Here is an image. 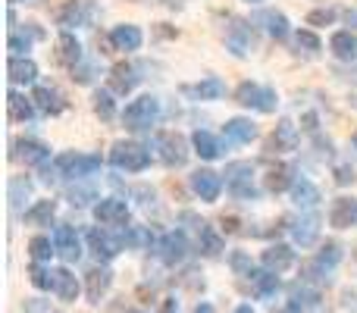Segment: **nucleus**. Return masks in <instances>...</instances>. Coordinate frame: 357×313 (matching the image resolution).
I'll use <instances>...</instances> for the list:
<instances>
[{"label":"nucleus","mask_w":357,"mask_h":313,"mask_svg":"<svg viewBox=\"0 0 357 313\" xmlns=\"http://www.w3.org/2000/svg\"><path fill=\"white\" fill-rule=\"evenodd\" d=\"M160 119V100L154 94H142L123 110V125L126 129H148Z\"/></svg>","instance_id":"obj_1"},{"label":"nucleus","mask_w":357,"mask_h":313,"mask_svg":"<svg viewBox=\"0 0 357 313\" xmlns=\"http://www.w3.org/2000/svg\"><path fill=\"white\" fill-rule=\"evenodd\" d=\"M235 104L251 107V110H260V113H276L279 94L273 91V88L257 85V82H241V85L235 88Z\"/></svg>","instance_id":"obj_2"},{"label":"nucleus","mask_w":357,"mask_h":313,"mask_svg":"<svg viewBox=\"0 0 357 313\" xmlns=\"http://www.w3.org/2000/svg\"><path fill=\"white\" fill-rule=\"evenodd\" d=\"M226 188L232 197L238 201H257V188H254V166L238 160V163H229L226 166Z\"/></svg>","instance_id":"obj_3"},{"label":"nucleus","mask_w":357,"mask_h":313,"mask_svg":"<svg viewBox=\"0 0 357 313\" xmlns=\"http://www.w3.org/2000/svg\"><path fill=\"white\" fill-rule=\"evenodd\" d=\"M110 163L126 172H144L151 166V154L138 142H116L110 148Z\"/></svg>","instance_id":"obj_4"},{"label":"nucleus","mask_w":357,"mask_h":313,"mask_svg":"<svg viewBox=\"0 0 357 313\" xmlns=\"http://www.w3.org/2000/svg\"><path fill=\"white\" fill-rule=\"evenodd\" d=\"M157 154H160L163 166L182 169V166L188 163V142H185V135H178V132H160V135H157Z\"/></svg>","instance_id":"obj_5"},{"label":"nucleus","mask_w":357,"mask_h":313,"mask_svg":"<svg viewBox=\"0 0 357 313\" xmlns=\"http://www.w3.org/2000/svg\"><path fill=\"white\" fill-rule=\"evenodd\" d=\"M88 247H91V254L100 260V264H107V260H113L126 247V232L91 229V232H88Z\"/></svg>","instance_id":"obj_6"},{"label":"nucleus","mask_w":357,"mask_h":313,"mask_svg":"<svg viewBox=\"0 0 357 313\" xmlns=\"http://www.w3.org/2000/svg\"><path fill=\"white\" fill-rule=\"evenodd\" d=\"M254 44H257L254 25L248 22V19H238V16L229 19V25H226V47L232 50L235 56H248L254 50Z\"/></svg>","instance_id":"obj_7"},{"label":"nucleus","mask_w":357,"mask_h":313,"mask_svg":"<svg viewBox=\"0 0 357 313\" xmlns=\"http://www.w3.org/2000/svg\"><path fill=\"white\" fill-rule=\"evenodd\" d=\"M54 166H56V172L60 176H69V178H85V176H94V172L100 169V157H94V154H60L54 160Z\"/></svg>","instance_id":"obj_8"},{"label":"nucleus","mask_w":357,"mask_h":313,"mask_svg":"<svg viewBox=\"0 0 357 313\" xmlns=\"http://www.w3.org/2000/svg\"><path fill=\"white\" fill-rule=\"evenodd\" d=\"M94 220L110 229H129V220H132L129 204L119 201V197H107V201H100L94 207Z\"/></svg>","instance_id":"obj_9"},{"label":"nucleus","mask_w":357,"mask_h":313,"mask_svg":"<svg viewBox=\"0 0 357 313\" xmlns=\"http://www.w3.org/2000/svg\"><path fill=\"white\" fill-rule=\"evenodd\" d=\"M10 148H13L10 157L13 160H22L25 166H44V163H47V157H50L47 144L35 142V138H19V142H13Z\"/></svg>","instance_id":"obj_10"},{"label":"nucleus","mask_w":357,"mask_h":313,"mask_svg":"<svg viewBox=\"0 0 357 313\" xmlns=\"http://www.w3.org/2000/svg\"><path fill=\"white\" fill-rule=\"evenodd\" d=\"M191 191H195L201 201L213 204L216 197H220V191H222V176H220V172H213V169L191 172Z\"/></svg>","instance_id":"obj_11"},{"label":"nucleus","mask_w":357,"mask_h":313,"mask_svg":"<svg viewBox=\"0 0 357 313\" xmlns=\"http://www.w3.org/2000/svg\"><path fill=\"white\" fill-rule=\"evenodd\" d=\"M54 247L66 264H75V260L82 257V241H79V235H75V229L66 226V222L54 229Z\"/></svg>","instance_id":"obj_12"},{"label":"nucleus","mask_w":357,"mask_h":313,"mask_svg":"<svg viewBox=\"0 0 357 313\" xmlns=\"http://www.w3.org/2000/svg\"><path fill=\"white\" fill-rule=\"evenodd\" d=\"M31 104H35V110L44 113V116H60V113L66 110L63 94L56 91V88H50V85H38L35 91H31Z\"/></svg>","instance_id":"obj_13"},{"label":"nucleus","mask_w":357,"mask_h":313,"mask_svg":"<svg viewBox=\"0 0 357 313\" xmlns=\"http://www.w3.org/2000/svg\"><path fill=\"white\" fill-rule=\"evenodd\" d=\"M295 148H298V125L291 119H279L276 132L266 142V151L270 154H285V151H295Z\"/></svg>","instance_id":"obj_14"},{"label":"nucleus","mask_w":357,"mask_h":313,"mask_svg":"<svg viewBox=\"0 0 357 313\" xmlns=\"http://www.w3.org/2000/svg\"><path fill=\"white\" fill-rule=\"evenodd\" d=\"M94 3L91 0H69L63 10H56V22L60 25H88L94 19Z\"/></svg>","instance_id":"obj_15"},{"label":"nucleus","mask_w":357,"mask_h":313,"mask_svg":"<svg viewBox=\"0 0 357 313\" xmlns=\"http://www.w3.org/2000/svg\"><path fill=\"white\" fill-rule=\"evenodd\" d=\"M157 254H160V260L167 266H176L185 260V254H188V241H185L182 232H169L160 238V245H157Z\"/></svg>","instance_id":"obj_16"},{"label":"nucleus","mask_w":357,"mask_h":313,"mask_svg":"<svg viewBox=\"0 0 357 313\" xmlns=\"http://www.w3.org/2000/svg\"><path fill=\"white\" fill-rule=\"evenodd\" d=\"M110 285H113V273L107 266H94V270L85 273V295L91 304H100V298L110 291Z\"/></svg>","instance_id":"obj_17"},{"label":"nucleus","mask_w":357,"mask_h":313,"mask_svg":"<svg viewBox=\"0 0 357 313\" xmlns=\"http://www.w3.org/2000/svg\"><path fill=\"white\" fill-rule=\"evenodd\" d=\"M329 222L335 229L357 226V197H335L333 207H329Z\"/></svg>","instance_id":"obj_18"},{"label":"nucleus","mask_w":357,"mask_h":313,"mask_svg":"<svg viewBox=\"0 0 357 313\" xmlns=\"http://www.w3.org/2000/svg\"><path fill=\"white\" fill-rule=\"evenodd\" d=\"M260 264H264V270L270 273H285L291 264H295V251H291L289 245H270L264 254H260Z\"/></svg>","instance_id":"obj_19"},{"label":"nucleus","mask_w":357,"mask_h":313,"mask_svg":"<svg viewBox=\"0 0 357 313\" xmlns=\"http://www.w3.org/2000/svg\"><path fill=\"white\" fill-rule=\"evenodd\" d=\"M41 38H44V29H38L35 22H25L22 29H13L10 31L6 47L13 50V56H25V50L31 47V41H41Z\"/></svg>","instance_id":"obj_20"},{"label":"nucleus","mask_w":357,"mask_h":313,"mask_svg":"<svg viewBox=\"0 0 357 313\" xmlns=\"http://www.w3.org/2000/svg\"><path fill=\"white\" fill-rule=\"evenodd\" d=\"M135 85H138V75H135V66H129V63H116V66L110 69V75H107V88H110L113 94H123V98Z\"/></svg>","instance_id":"obj_21"},{"label":"nucleus","mask_w":357,"mask_h":313,"mask_svg":"<svg viewBox=\"0 0 357 313\" xmlns=\"http://www.w3.org/2000/svg\"><path fill=\"white\" fill-rule=\"evenodd\" d=\"M222 135H226V144H251L257 138V125L245 116H235L222 125Z\"/></svg>","instance_id":"obj_22"},{"label":"nucleus","mask_w":357,"mask_h":313,"mask_svg":"<svg viewBox=\"0 0 357 313\" xmlns=\"http://www.w3.org/2000/svg\"><path fill=\"white\" fill-rule=\"evenodd\" d=\"M254 22L264 25V31L270 38H276V41H285V38H289V31H291L285 13H279V10H260L257 16H254Z\"/></svg>","instance_id":"obj_23"},{"label":"nucleus","mask_w":357,"mask_h":313,"mask_svg":"<svg viewBox=\"0 0 357 313\" xmlns=\"http://www.w3.org/2000/svg\"><path fill=\"white\" fill-rule=\"evenodd\" d=\"M264 188L273 191V194H282L285 188H295V166H289V163L270 166V172L264 176Z\"/></svg>","instance_id":"obj_24"},{"label":"nucleus","mask_w":357,"mask_h":313,"mask_svg":"<svg viewBox=\"0 0 357 313\" xmlns=\"http://www.w3.org/2000/svg\"><path fill=\"white\" fill-rule=\"evenodd\" d=\"M6 79L16 82V85H29V82L38 79V66L29 56H10L6 60Z\"/></svg>","instance_id":"obj_25"},{"label":"nucleus","mask_w":357,"mask_h":313,"mask_svg":"<svg viewBox=\"0 0 357 313\" xmlns=\"http://www.w3.org/2000/svg\"><path fill=\"white\" fill-rule=\"evenodd\" d=\"M6 116H10V123H31V119H35V104H31V98H25V94H19V91H10L6 94Z\"/></svg>","instance_id":"obj_26"},{"label":"nucleus","mask_w":357,"mask_h":313,"mask_svg":"<svg viewBox=\"0 0 357 313\" xmlns=\"http://www.w3.org/2000/svg\"><path fill=\"white\" fill-rule=\"evenodd\" d=\"M56 63H63V66L75 69L82 63V44L75 35H69V31H63L60 38H56Z\"/></svg>","instance_id":"obj_27"},{"label":"nucleus","mask_w":357,"mask_h":313,"mask_svg":"<svg viewBox=\"0 0 357 313\" xmlns=\"http://www.w3.org/2000/svg\"><path fill=\"white\" fill-rule=\"evenodd\" d=\"M142 41H144V35H142V29L138 25H116V29L110 31V44L116 50H138L142 47Z\"/></svg>","instance_id":"obj_28"},{"label":"nucleus","mask_w":357,"mask_h":313,"mask_svg":"<svg viewBox=\"0 0 357 313\" xmlns=\"http://www.w3.org/2000/svg\"><path fill=\"white\" fill-rule=\"evenodd\" d=\"M182 94L191 100H216L226 94V85L220 79H204L197 85H182Z\"/></svg>","instance_id":"obj_29"},{"label":"nucleus","mask_w":357,"mask_h":313,"mask_svg":"<svg viewBox=\"0 0 357 313\" xmlns=\"http://www.w3.org/2000/svg\"><path fill=\"white\" fill-rule=\"evenodd\" d=\"M317 235H320V216H317V213L301 216V220L291 226V238H295L301 247H310V245H314Z\"/></svg>","instance_id":"obj_30"},{"label":"nucleus","mask_w":357,"mask_h":313,"mask_svg":"<svg viewBox=\"0 0 357 313\" xmlns=\"http://www.w3.org/2000/svg\"><path fill=\"white\" fill-rule=\"evenodd\" d=\"M329 50H333L339 60L357 63V35H351V31H335V35L329 38Z\"/></svg>","instance_id":"obj_31"},{"label":"nucleus","mask_w":357,"mask_h":313,"mask_svg":"<svg viewBox=\"0 0 357 313\" xmlns=\"http://www.w3.org/2000/svg\"><path fill=\"white\" fill-rule=\"evenodd\" d=\"M50 276H54V295L60 298V301H75V298H79V282H75V276L69 270H54L50 273Z\"/></svg>","instance_id":"obj_32"},{"label":"nucleus","mask_w":357,"mask_h":313,"mask_svg":"<svg viewBox=\"0 0 357 313\" xmlns=\"http://www.w3.org/2000/svg\"><path fill=\"white\" fill-rule=\"evenodd\" d=\"M56 216V201H35L29 210H25V226H50V220Z\"/></svg>","instance_id":"obj_33"},{"label":"nucleus","mask_w":357,"mask_h":313,"mask_svg":"<svg viewBox=\"0 0 357 313\" xmlns=\"http://www.w3.org/2000/svg\"><path fill=\"white\" fill-rule=\"evenodd\" d=\"M291 197H295V204L301 210H314L317 204H320V188H317L314 182H307V178H301V182H295V188H291Z\"/></svg>","instance_id":"obj_34"},{"label":"nucleus","mask_w":357,"mask_h":313,"mask_svg":"<svg viewBox=\"0 0 357 313\" xmlns=\"http://www.w3.org/2000/svg\"><path fill=\"white\" fill-rule=\"evenodd\" d=\"M191 144H195V154L197 157H204V160H216L222 154V148H220V142H216L210 132H204V129H197L195 135H191Z\"/></svg>","instance_id":"obj_35"},{"label":"nucleus","mask_w":357,"mask_h":313,"mask_svg":"<svg viewBox=\"0 0 357 313\" xmlns=\"http://www.w3.org/2000/svg\"><path fill=\"white\" fill-rule=\"evenodd\" d=\"M248 279H251L254 295L257 298H270V295H276V289H279V276L270 270H254Z\"/></svg>","instance_id":"obj_36"},{"label":"nucleus","mask_w":357,"mask_h":313,"mask_svg":"<svg viewBox=\"0 0 357 313\" xmlns=\"http://www.w3.org/2000/svg\"><path fill=\"white\" fill-rule=\"evenodd\" d=\"M289 301L298 307H317L320 304V289H310L307 282H295L289 289Z\"/></svg>","instance_id":"obj_37"},{"label":"nucleus","mask_w":357,"mask_h":313,"mask_svg":"<svg viewBox=\"0 0 357 313\" xmlns=\"http://www.w3.org/2000/svg\"><path fill=\"white\" fill-rule=\"evenodd\" d=\"M10 207L13 210H22V204L31 197V182L25 176H16V178H10Z\"/></svg>","instance_id":"obj_38"},{"label":"nucleus","mask_w":357,"mask_h":313,"mask_svg":"<svg viewBox=\"0 0 357 313\" xmlns=\"http://www.w3.org/2000/svg\"><path fill=\"white\" fill-rule=\"evenodd\" d=\"M54 254H56L54 238H47V235H35V238L29 241V257L35 260V264H44V260H50Z\"/></svg>","instance_id":"obj_39"},{"label":"nucleus","mask_w":357,"mask_h":313,"mask_svg":"<svg viewBox=\"0 0 357 313\" xmlns=\"http://www.w3.org/2000/svg\"><path fill=\"white\" fill-rule=\"evenodd\" d=\"M301 282L307 285H329L333 282V276H329L326 266H320L317 260H307V264L301 266Z\"/></svg>","instance_id":"obj_40"},{"label":"nucleus","mask_w":357,"mask_h":313,"mask_svg":"<svg viewBox=\"0 0 357 313\" xmlns=\"http://www.w3.org/2000/svg\"><path fill=\"white\" fill-rule=\"evenodd\" d=\"M314 260L333 273L335 266H339V260H342V245H339V241H326V245H320V251H317Z\"/></svg>","instance_id":"obj_41"},{"label":"nucleus","mask_w":357,"mask_h":313,"mask_svg":"<svg viewBox=\"0 0 357 313\" xmlns=\"http://www.w3.org/2000/svg\"><path fill=\"white\" fill-rule=\"evenodd\" d=\"M94 113H98L104 123H110L116 116V104H113V91H94Z\"/></svg>","instance_id":"obj_42"},{"label":"nucleus","mask_w":357,"mask_h":313,"mask_svg":"<svg viewBox=\"0 0 357 313\" xmlns=\"http://www.w3.org/2000/svg\"><path fill=\"white\" fill-rule=\"evenodd\" d=\"M197 245H201V251L207 254V257H216V254L222 251V238L210 226H204L201 232H197Z\"/></svg>","instance_id":"obj_43"},{"label":"nucleus","mask_w":357,"mask_h":313,"mask_svg":"<svg viewBox=\"0 0 357 313\" xmlns=\"http://www.w3.org/2000/svg\"><path fill=\"white\" fill-rule=\"evenodd\" d=\"M295 44H298V50H304L307 56H317V54L323 50L320 38H317L310 29H301V31H298V35H295Z\"/></svg>","instance_id":"obj_44"},{"label":"nucleus","mask_w":357,"mask_h":313,"mask_svg":"<svg viewBox=\"0 0 357 313\" xmlns=\"http://www.w3.org/2000/svg\"><path fill=\"white\" fill-rule=\"evenodd\" d=\"M66 197H69V204H73V207H85L88 201H94V197H98V191L91 188V185H73V188L66 191Z\"/></svg>","instance_id":"obj_45"},{"label":"nucleus","mask_w":357,"mask_h":313,"mask_svg":"<svg viewBox=\"0 0 357 313\" xmlns=\"http://www.w3.org/2000/svg\"><path fill=\"white\" fill-rule=\"evenodd\" d=\"M54 270H44L41 264H31V270H29V279H31V285H35L38 291H47V289H54V276H50Z\"/></svg>","instance_id":"obj_46"},{"label":"nucleus","mask_w":357,"mask_h":313,"mask_svg":"<svg viewBox=\"0 0 357 313\" xmlns=\"http://www.w3.org/2000/svg\"><path fill=\"white\" fill-rule=\"evenodd\" d=\"M229 266H232L235 276H251V273H254L251 257H248L245 251H232V254H229Z\"/></svg>","instance_id":"obj_47"},{"label":"nucleus","mask_w":357,"mask_h":313,"mask_svg":"<svg viewBox=\"0 0 357 313\" xmlns=\"http://www.w3.org/2000/svg\"><path fill=\"white\" fill-rule=\"evenodd\" d=\"M335 16H339V13H335L333 6H323V10H310V13H307V25H333Z\"/></svg>","instance_id":"obj_48"},{"label":"nucleus","mask_w":357,"mask_h":313,"mask_svg":"<svg viewBox=\"0 0 357 313\" xmlns=\"http://www.w3.org/2000/svg\"><path fill=\"white\" fill-rule=\"evenodd\" d=\"M25 313H60L56 307H50V301H41V298H31V301L22 304Z\"/></svg>","instance_id":"obj_49"},{"label":"nucleus","mask_w":357,"mask_h":313,"mask_svg":"<svg viewBox=\"0 0 357 313\" xmlns=\"http://www.w3.org/2000/svg\"><path fill=\"white\" fill-rule=\"evenodd\" d=\"M357 178V172L351 169V163H342V166H335V182L339 185H351Z\"/></svg>","instance_id":"obj_50"},{"label":"nucleus","mask_w":357,"mask_h":313,"mask_svg":"<svg viewBox=\"0 0 357 313\" xmlns=\"http://www.w3.org/2000/svg\"><path fill=\"white\" fill-rule=\"evenodd\" d=\"M91 79H94V69L88 66V63H79V66L73 69V82H79V85H88Z\"/></svg>","instance_id":"obj_51"},{"label":"nucleus","mask_w":357,"mask_h":313,"mask_svg":"<svg viewBox=\"0 0 357 313\" xmlns=\"http://www.w3.org/2000/svg\"><path fill=\"white\" fill-rule=\"evenodd\" d=\"M157 313H178V301H176V298H167V301L160 304V310H157Z\"/></svg>","instance_id":"obj_52"},{"label":"nucleus","mask_w":357,"mask_h":313,"mask_svg":"<svg viewBox=\"0 0 357 313\" xmlns=\"http://www.w3.org/2000/svg\"><path fill=\"white\" fill-rule=\"evenodd\" d=\"M222 229H226V232H238V220H235V216H222Z\"/></svg>","instance_id":"obj_53"},{"label":"nucleus","mask_w":357,"mask_h":313,"mask_svg":"<svg viewBox=\"0 0 357 313\" xmlns=\"http://www.w3.org/2000/svg\"><path fill=\"white\" fill-rule=\"evenodd\" d=\"M345 307L357 310V291H345Z\"/></svg>","instance_id":"obj_54"},{"label":"nucleus","mask_w":357,"mask_h":313,"mask_svg":"<svg viewBox=\"0 0 357 313\" xmlns=\"http://www.w3.org/2000/svg\"><path fill=\"white\" fill-rule=\"evenodd\" d=\"M195 313H213V304L201 301V304H197V307H195Z\"/></svg>","instance_id":"obj_55"},{"label":"nucleus","mask_w":357,"mask_h":313,"mask_svg":"<svg viewBox=\"0 0 357 313\" xmlns=\"http://www.w3.org/2000/svg\"><path fill=\"white\" fill-rule=\"evenodd\" d=\"M298 310H301V307H298V304H291V301H289V307H282V310H276V313H298Z\"/></svg>","instance_id":"obj_56"},{"label":"nucleus","mask_w":357,"mask_h":313,"mask_svg":"<svg viewBox=\"0 0 357 313\" xmlns=\"http://www.w3.org/2000/svg\"><path fill=\"white\" fill-rule=\"evenodd\" d=\"M235 313H254V307H251V304H241V307L235 310Z\"/></svg>","instance_id":"obj_57"},{"label":"nucleus","mask_w":357,"mask_h":313,"mask_svg":"<svg viewBox=\"0 0 357 313\" xmlns=\"http://www.w3.org/2000/svg\"><path fill=\"white\" fill-rule=\"evenodd\" d=\"M345 19H348V22H354V25H357V13L348 10V13H345Z\"/></svg>","instance_id":"obj_58"},{"label":"nucleus","mask_w":357,"mask_h":313,"mask_svg":"<svg viewBox=\"0 0 357 313\" xmlns=\"http://www.w3.org/2000/svg\"><path fill=\"white\" fill-rule=\"evenodd\" d=\"M10 3H38V0H10Z\"/></svg>","instance_id":"obj_59"},{"label":"nucleus","mask_w":357,"mask_h":313,"mask_svg":"<svg viewBox=\"0 0 357 313\" xmlns=\"http://www.w3.org/2000/svg\"><path fill=\"white\" fill-rule=\"evenodd\" d=\"M351 148L357 151V132H354V135H351Z\"/></svg>","instance_id":"obj_60"},{"label":"nucleus","mask_w":357,"mask_h":313,"mask_svg":"<svg viewBox=\"0 0 357 313\" xmlns=\"http://www.w3.org/2000/svg\"><path fill=\"white\" fill-rule=\"evenodd\" d=\"M351 107H354V110H357V91L351 94Z\"/></svg>","instance_id":"obj_61"},{"label":"nucleus","mask_w":357,"mask_h":313,"mask_svg":"<svg viewBox=\"0 0 357 313\" xmlns=\"http://www.w3.org/2000/svg\"><path fill=\"white\" fill-rule=\"evenodd\" d=\"M248 3H260V0H248Z\"/></svg>","instance_id":"obj_62"},{"label":"nucleus","mask_w":357,"mask_h":313,"mask_svg":"<svg viewBox=\"0 0 357 313\" xmlns=\"http://www.w3.org/2000/svg\"><path fill=\"white\" fill-rule=\"evenodd\" d=\"M135 3H144V0H135Z\"/></svg>","instance_id":"obj_63"},{"label":"nucleus","mask_w":357,"mask_h":313,"mask_svg":"<svg viewBox=\"0 0 357 313\" xmlns=\"http://www.w3.org/2000/svg\"><path fill=\"white\" fill-rule=\"evenodd\" d=\"M132 313H142V310H132Z\"/></svg>","instance_id":"obj_64"}]
</instances>
